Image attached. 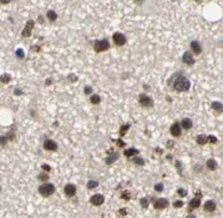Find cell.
I'll return each instance as SVG.
<instances>
[{
    "label": "cell",
    "instance_id": "1",
    "mask_svg": "<svg viewBox=\"0 0 223 218\" xmlns=\"http://www.w3.org/2000/svg\"><path fill=\"white\" fill-rule=\"evenodd\" d=\"M168 85L177 92H187L191 89V81L183 74H174L168 80Z\"/></svg>",
    "mask_w": 223,
    "mask_h": 218
},
{
    "label": "cell",
    "instance_id": "2",
    "mask_svg": "<svg viewBox=\"0 0 223 218\" xmlns=\"http://www.w3.org/2000/svg\"><path fill=\"white\" fill-rule=\"evenodd\" d=\"M39 193H40L42 197H50V196H52L55 193V186L52 185V183H42L41 186H39Z\"/></svg>",
    "mask_w": 223,
    "mask_h": 218
},
{
    "label": "cell",
    "instance_id": "3",
    "mask_svg": "<svg viewBox=\"0 0 223 218\" xmlns=\"http://www.w3.org/2000/svg\"><path fill=\"white\" fill-rule=\"evenodd\" d=\"M108 49H110V41L106 40V39L96 40L94 42V50L96 52H104V51H107Z\"/></svg>",
    "mask_w": 223,
    "mask_h": 218
},
{
    "label": "cell",
    "instance_id": "4",
    "mask_svg": "<svg viewBox=\"0 0 223 218\" xmlns=\"http://www.w3.org/2000/svg\"><path fill=\"white\" fill-rule=\"evenodd\" d=\"M138 103H140V106H142L145 108L154 107V100H152L151 96H148L146 94H141L138 96Z\"/></svg>",
    "mask_w": 223,
    "mask_h": 218
},
{
    "label": "cell",
    "instance_id": "5",
    "mask_svg": "<svg viewBox=\"0 0 223 218\" xmlns=\"http://www.w3.org/2000/svg\"><path fill=\"white\" fill-rule=\"evenodd\" d=\"M112 40L116 46H124L127 42V39H126V36L122 33H115L112 35Z\"/></svg>",
    "mask_w": 223,
    "mask_h": 218
},
{
    "label": "cell",
    "instance_id": "6",
    "mask_svg": "<svg viewBox=\"0 0 223 218\" xmlns=\"http://www.w3.org/2000/svg\"><path fill=\"white\" fill-rule=\"evenodd\" d=\"M44 150H46V151H49V152H55V151H58V143H56L54 140H50V138H46L45 141H44Z\"/></svg>",
    "mask_w": 223,
    "mask_h": 218
},
{
    "label": "cell",
    "instance_id": "7",
    "mask_svg": "<svg viewBox=\"0 0 223 218\" xmlns=\"http://www.w3.org/2000/svg\"><path fill=\"white\" fill-rule=\"evenodd\" d=\"M34 25H35L34 20L30 19V20L26 21L25 28H24V30H23V33H21V36H23V37H29L30 35H31V31H33V29H34Z\"/></svg>",
    "mask_w": 223,
    "mask_h": 218
},
{
    "label": "cell",
    "instance_id": "8",
    "mask_svg": "<svg viewBox=\"0 0 223 218\" xmlns=\"http://www.w3.org/2000/svg\"><path fill=\"white\" fill-rule=\"evenodd\" d=\"M168 206H170V202H168V199H166V198H157L154 202V207H155V209H157V211L165 209Z\"/></svg>",
    "mask_w": 223,
    "mask_h": 218
},
{
    "label": "cell",
    "instance_id": "9",
    "mask_svg": "<svg viewBox=\"0 0 223 218\" xmlns=\"http://www.w3.org/2000/svg\"><path fill=\"white\" fill-rule=\"evenodd\" d=\"M170 132L173 137H180L182 135V127L180 125V122H174V124L171 125V127H170Z\"/></svg>",
    "mask_w": 223,
    "mask_h": 218
},
{
    "label": "cell",
    "instance_id": "10",
    "mask_svg": "<svg viewBox=\"0 0 223 218\" xmlns=\"http://www.w3.org/2000/svg\"><path fill=\"white\" fill-rule=\"evenodd\" d=\"M104 202H105V196H104V194H100V193L94 194L92 197L90 198V203L92 204V206H96V207L104 204Z\"/></svg>",
    "mask_w": 223,
    "mask_h": 218
},
{
    "label": "cell",
    "instance_id": "11",
    "mask_svg": "<svg viewBox=\"0 0 223 218\" xmlns=\"http://www.w3.org/2000/svg\"><path fill=\"white\" fill-rule=\"evenodd\" d=\"M64 192H65V196H66V197L71 198L76 194V186L72 185V183H67V185L64 187Z\"/></svg>",
    "mask_w": 223,
    "mask_h": 218
},
{
    "label": "cell",
    "instance_id": "12",
    "mask_svg": "<svg viewBox=\"0 0 223 218\" xmlns=\"http://www.w3.org/2000/svg\"><path fill=\"white\" fill-rule=\"evenodd\" d=\"M182 61H183V64L188 65V66H192V65H195V62H196V60L193 59V55H192L190 51H186L185 54L182 55Z\"/></svg>",
    "mask_w": 223,
    "mask_h": 218
},
{
    "label": "cell",
    "instance_id": "13",
    "mask_svg": "<svg viewBox=\"0 0 223 218\" xmlns=\"http://www.w3.org/2000/svg\"><path fill=\"white\" fill-rule=\"evenodd\" d=\"M119 158H120V153H119V152H110V156L106 157L105 162H106V165H112V163H115Z\"/></svg>",
    "mask_w": 223,
    "mask_h": 218
},
{
    "label": "cell",
    "instance_id": "14",
    "mask_svg": "<svg viewBox=\"0 0 223 218\" xmlns=\"http://www.w3.org/2000/svg\"><path fill=\"white\" fill-rule=\"evenodd\" d=\"M190 46H191V50L193 51V54H196V55H199L201 52H202V46H201L199 41H197V40L192 41Z\"/></svg>",
    "mask_w": 223,
    "mask_h": 218
},
{
    "label": "cell",
    "instance_id": "15",
    "mask_svg": "<svg viewBox=\"0 0 223 218\" xmlns=\"http://www.w3.org/2000/svg\"><path fill=\"white\" fill-rule=\"evenodd\" d=\"M203 207H204V211H206V212H215L217 209V203L215 202V201L209 199V201H207V202L204 203Z\"/></svg>",
    "mask_w": 223,
    "mask_h": 218
},
{
    "label": "cell",
    "instance_id": "16",
    "mask_svg": "<svg viewBox=\"0 0 223 218\" xmlns=\"http://www.w3.org/2000/svg\"><path fill=\"white\" fill-rule=\"evenodd\" d=\"M201 206V199L198 197H195L193 199H191L190 201V203H188V209L190 211H193V209H197L199 208Z\"/></svg>",
    "mask_w": 223,
    "mask_h": 218
},
{
    "label": "cell",
    "instance_id": "17",
    "mask_svg": "<svg viewBox=\"0 0 223 218\" xmlns=\"http://www.w3.org/2000/svg\"><path fill=\"white\" fill-rule=\"evenodd\" d=\"M181 127L183 128V130H191L192 128V126H193V122H192V120L191 119H188V117H186V119H183L182 121H181Z\"/></svg>",
    "mask_w": 223,
    "mask_h": 218
},
{
    "label": "cell",
    "instance_id": "18",
    "mask_svg": "<svg viewBox=\"0 0 223 218\" xmlns=\"http://www.w3.org/2000/svg\"><path fill=\"white\" fill-rule=\"evenodd\" d=\"M138 153H140V151L137 150V148H135V147H130V148H127V150H125V152H124V155L127 157V158L136 156V155H138Z\"/></svg>",
    "mask_w": 223,
    "mask_h": 218
},
{
    "label": "cell",
    "instance_id": "19",
    "mask_svg": "<svg viewBox=\"0 0 223 218\" xmlns=\"http://www.w3.org/2000/svg\"><path fill=\"white\" fill-rule=\"evenodd\" d=\"M206 166H207V168L209 169V171H216V169L218 168V163H217V161L215 158H209L206 162Z\"/></svg>",
    "mask_w": 223,
    "mask_h": 218
},
{
    "label": "cell",
    "instance_id": "20",
    "mask_svg": "<svg viewBox=\"0 0 223 218\" xmlns=\"http://www.w3.org/2000/svg\"><path fill=\"white\" fill-rule=\"evenodd\" d=\"M196 142H197L198 145H201V146H204L208 142L207 136H206V135H198V136L196 137Z\"/></svg>",
    "mask_w": 223,
    "mask_h": 218
},
{
    "label": "cell",
    "instance_id": "21",
    "mask_svg": "<svg viewBox=\"0 0 223 218\" xmlns=\"http://www.w3.org/2000/svg\"><path fill=\"white\" fill-rule=\"evenodd\" d=\"M222 103L220 101H212L211 102V108L213 111H216V112H222Z\"/></svg>",
    "mask_w": 223,
    "mask_h": 218
},
{
    "label": "cell",
    "instance_id": "22",
    "mask_svg": "<svg viewBox=\"0 0 223 218\" xmlns=\"http://www.w3.org/2000/svg\"><path fill=\"white\" fill-rule=\"evenodd\" d=\"M46 16H47V19H49L50 21H52V23L58 20V14H56L54 10H49V11H47V12H46Z\"/></svg>",
    "mask_w": 223,
    "mask_h": 218
},
{
    "label": "cell",
    "instance_id": "23",
    "mask_svg": "<svg viewBox=\"0 0 223 218\" xmlns=\"http://www.w3.org/2000/svg\"><path fill=\"white\" fill-rule=\"evenodd\" d=\"M86 187H87L89 190H95V188H97V187H99V181H96V180H90L89 182H87Z\"/></svg>",
    "mask_w": 223,
    "mask_h": 218
},
{
    "label": "cell",
    "instance_id": "24",
    "mask_svg": "<svg viewBox=\"0 0 223 218\" xmlns=\"http://www.w3.org/2000/svg\"><path fill=\"white\" fill-rule=\"evenodd\" d=\"M90 102L92 103V105H99L100 102H101V97H100V95H91L90 96Z\"/></svg>",
    "mask_w": 223,
    "mask_h": 218
},
{
    "label": "cell",
    "instance_id": "25",
    "mask_svg": "<svg viewBox=\"0 0 223 218\" xmlns=\"http://www.w3.org/2000/svg\"><path fill=\"white\" fill-rule=\"evenodd\" d=\"M131 161H132V162H133L135 165H137V166H143V165H145V160H143L142 157L137 156V155L135 156V157H133V158L131 160Z\"/></svg>",
    "mask_w": 223,
    "mask_h": 218
},
{
    "label": "cell",
    "instance_id": "26",
    "mask_svg": "<svg viewBox=\"0 0 223 218\" xmlns=\"http://www.w3.org/2000/svg\"><path fill=\"white\" fill-rule=\"evenodd\" d=\"M130 127H131V125H130V124L122 125L121 127H120V136H125V135L127 133V131L130 130Z\"/></svg>",
    "mask_w": 223,
    "mask_h": 218
},
{
    "label": "cell",
    "instance_id": "27",
    "mask_svg": "<svg viewBox=\"0 0 223 218\" xmlns=\"http://www.w3.org/2000/svg\"><path fill=\"white\" fill-rule=\"evenodd\" d=\"M0 81H1L3 84H9V82L11 81V76L9 75V74H3V75H0Z\"/></svg>",
    "mask_w": 223,
    "mask_h": 218
},
{
    "label": "cell",
    "instance_id": "28",
    "mask_svg": "<svg viewBox=\"0 0 223 218\" xmlns=\"http://www.w3.org/2000/svg\"><path fill=\"white\" fill-rule=\"evenodd\" d=\"M140 204H141V207H142L143 209H147L148 206H150V199L146 198V197H143V198L140 199Z\"/></svg>",
    "mask_w": 223,
    "mask_h": 218
},
{
    "label": "cell",
    "instance_id": "29",
    "mask_svg": "<svg viewBox=\"0 0 223 218\" xmlns=\"http://www.w3.org/2000/svg\"><path fill=\"white\" fill-rule=\"evenodd\" d=\"M121 199H124V201H130V199H131L130 192H129V191H122V192H121Z\"/></svg>",
    "mask_w": 223,
    "mask_h": 218
},
{
    "label": "cell",
    "instance_id": "30",
    "mask_svg": "<svg viewBox=\"0 0 223 218\" xmlns=\"http://www.w3.org/2000/svg\"><path fill=\"white\" fill-rule=\"evenodd\" d=\"M154 188H155L156 192H162V191L165 190V186H163V183H162V182H160V183H156Z\"/></svg>",
    "mask_w": 223,
    "mask_h": 218
},
{
    "label": "cell",
    "instance_id": "31",
    "mask_svg": "<svg viewBox=\"0 0 223 218\" xmlns=\"http://www.w3.org/2000/svg\"><path fill=\"white\" fill-rule=\"evenodd\" d=\"M177 194L178 196H180V197H186V196H187V190H185V188H182V187H181V188H178L177 190Z\"/></svg>",
    "mask_w": 223,
    "mask_h": 218
},
{
    "label": "cell",
    "instance_id": "32",
    "mask_svg": "<svg viewBox=\"0 0 223 218\" xmlns=\"http://www.w3.org/2000/svg\"><path fill=\"white\" fill-rule=\"evenodd\" d=\"M6 137H8L9 141H14V138H15V131H14V130L9 131L8 135H6Z\"/></svg>",
    "mask_w": 223,
    "mask_h": 218
},
{
    "label": "cell",
    "instance_id": "33",
    "mask_svg": "<svg viewBox=\"0 0 223 218\" xmlns=\"http://www.w3.org/2000/svg\"><path fill=\"white\" fill-rule=\"evenodd\" d=\"M172 206L174 208H181L183 206V201L182 199H178V201H174V202L172 203Z\"/></svg>",
    "mask_w": 223,
    "mask_h": 218
},
{
    "label": "cell",
    "instance_id": "34",
    "mask_svg": "<svg viewBox=\"0 0 223 218\" xmlns=\"http://www.w3.org/2000/svg\"><path fill=\"white\" fill-rule=\"evenodd\" d=\"M38 178H39L40 181H47V180H49V174H47V172H46V173H40V174L38 176Z\"/></svg>",
    "mask_w": 223,
    "mask_h": 218
},
{
    "label": "cell",
    "instance_id": "35",
    "mask_svg": "<svg viewBox=\"0 0 223 218\" xmlns=\"http://www.w3.org/2000/svg\"><path fill=\"white\" fill-rule=\"evenodd\" d=\"M8 137L6 136H0V146H5L8 143Z\"/></svg>",
    "mask_w": 223,
    "mask_h": 218
},
{
    "label": "cell",
    "instance_id": "36",
    "mask_svg": "<svg viewBox=\"0 0 223 218\" xmlns=\"http://www.w3.org/2000/svg\"><path fill=\"white\" fill-rule=\"evenodd\" d=\"M207 140L211 143H217V141H218V138L216 136H213V135H209V136H207Z\"/></svg>",
    "mask_w": 223,
    "mask_h": 218
},
{
    "label": "cell",
    "instance_id": "37",
    "mask_svg": "<svg viewBox=\"0 0 223 218\" xmlns=\"http://www.w3.org/2000/svg\"><path fill=\"white\" fill-rule=\"evenodd\" d=\"M92 87H91V86H85L84 87V94L85 95H90V94H92Z\"/></svg>",
    "mask_w": 223,
    "mask_h": 218
},
{
    "label": "cell",
    "instance_id": "38",
    "mask_svg": "<svg viewBox=\"0 0 223 218\" xmlns=\"http://www.w3.org/2000/svg\"><path fill=\"white\" fill-rule=\"evenodd\" d=\"M16 56H17V58H20V59H23L24 56H25L24 50H23V49H17V50H16Z\"/></svg>",
    "mask_w": 223,
    "mask_h": 218
},
{
    "label": "cell",
    "instance_id": "39",
    "mask_svg": "<svg viewBox=\"0 0 223 218\" xmlns=\"http://www.w3.org/2000/svg\"><path fill=\"white\" fill-rule=\"evenodd\" d=\"M67 78H69V81H71V82H76L77 81V76L74 75V74H70V75L67 76Z\"/></svg>",
    "mask_w": 223,
    "mask_h": 218
},
{
    "label": "cell",
    "instance_id": "40",
    "mask_svg": "<svg viewBox=\"0 0 223 218\" xmlns=\"http://www.w3.org/2000/svg\"><path fill=\"white\" fill-rule=\"evenodd\" d=\"M176 167H177V171L180 174H182V163L180 161H176Z\"/></svg>",
    "mask_w": 223,
    "mask_h": 218
},
{
    "label": "cell",
    "instance_id": "41",
    "mask_svg": "<svg viewBox=\"0 0 223 218\" xmlns=\"http://www.w3.org/2000/svg\"><path fill=\"white\" fill-rule=\"evenodd\" d=\"M116 145L119 146V147H125V146H126V143L122 141L121 138H119V140H116Z\"/></svg>",
    "mask_w": 223,
    "mask_h": 218
},
{
    "label": "cell",
    "instance_id": "42",
    "mask_svg": "<svg viewBox=\"0 0 223 218\" xmlns=\"http://www.w3.org/2000/svg\"><path fill=\"white\" fill-rule=\"evenodd\" d=\"M41 168H42L45 172H50V171H51V167H50L49 165H46V163H44V165L41 166Z\"/></svg>",
    "mask_w": 223,
    "mask_h": 218
},
{
    "label": "cell",
    "instance_id": "43",
    "mask_svg": "<svg viewBox=\"0 0 223 218\" xmlns=\"http://www.w3.org/2000/svg\"><path fill=\"white\" fill-rule=\"evenodd\" d=\"M119 215H121V216H126V215H127V208H121L120 211H119Z\"/></svg>",
    "mask_w": 223,
    "mask_h": 218
},
{
    "label": "cell",
    "instance_id": "44",
    "mask_svg": "<svg viewBox=\"0 0 223 218\" xmlns=\"http://www.w3.org/2000/svg\"><path fill=\"white\" fill-rule=\"evenodd\" d=\"M31 50L35 51V52H39V51L41 50V47H40V46H38V45H33V46H31Z\"/></svg>",
    "mask_w": 223,
    "mask_h": 218
},
{
    "label": "cell",
    "instance_id": "45",
    "mask_svg": "<svg viewBox=\"0 0 223 218\" xmlns=\"http://www.w3.org/2000/svg\"><path fill=\"white\" fill-rule=\"evenodd\" d=\"M51 84H52V78H51V77H47L46 81H45V85L49 86V85H51Z\"/></svg>",
    "mask_w": 223,
    "mask_h": 218
},
{
    "label": "cell",
    "instance_id": "46",
    "mask_svg": "<svg viewBox=\"0 0 223 218\" xmlns=\"http://www.w3.org/2000/svg\"><path fill=\"white\" fill-rule=\"evenodd\" d=\"M14 94H15L16 96H19V95H23V91H21V89H16V90L14 91Z\"/></svg>",
    "mask_w": 223,
    "mask_h": 218
},
{
    "label": "cell",
    "instance_id": "47",
    "mask_svg": "<svg viewBox=\"0 0 223 218\" xmlns=\"http://www.w3.org/2000/svg\"><path fill=\"white\" fill-rule=\"evenodd\" d=\"M38 21H39L40 24H44V16H42V15H39V16H38Z\"/></svg>",
    "mask_w": 223,
    "mask_h": 218
},
{
    "label": "cell",
    "instance_id": "48",
    "mask_svg": "<svg viewBox=\"0 0 223 218\" xmlns=\"http://www.w3.org/2000/svg\"><path fill=\"white\" fill-rule=\"evenodd\" d=\"M156 153L162 155V153H163V150H162V148H158V147H157V148H156Z\"/></svg>",
    "mask_w": 223,
    "mask_h": 218
},
{
    "label": "cell",
    "instance_id": "49",
    "mask_svg": "<svg viewBox=\"0 0 223 218\" xmlns=\"http://www.w3.org/2000/svg\"><path fill=\"white\" fill-rule=\"evenodd\" d=\"M135 3L136 4H138V5H141V4H143V1H145V0H133Z\"/></svg>",
    "mask_w": 223,
    "mask_h": 218
},
{
    "label": "cell",
    "instance_id": "50",
    "mask_svg": "<svg viewBox=\"0 0 223 218\" xmlns=\"http://www.w3.org/2000/svg\"><path fill=\"white\" fill-rule=\"evenodd\" d=\"M11 0H0V4H9Z\"/></svg>",
    "mask_w": 223,
    "mask_h": 218
},
{
    "label": "cell",
    "instance_id": "51",
    "mask_svg": "<svg viewBox=\"0 0 223 218\" xmlns=\"http://www.w3.org/2000/svg\"><path fill=\"white\" fill-rule=\"evenodd\" d=\"M172 146H173V142H170V141H168V142H167V147H172Z\"/></svg>",
    "mask_w": 223,
    "mask_h": 218
},
{
    "label": "cell",
    "instance_id": "52",
    "mask_svg": "<svg viewBox=\"0 0 223 218\" xmlns=\"http://www.w3.org/2000/svg\"><path fill=\"white\" fill-rule=\"evenodd\" d=\"M166 99H167V101H168V102H171V101H172V99L170 97V96H167V97H166Z\"/></svg>",
    "mask_w": 223,
    "mask_h": 218
},
{
    "label": "cell",
    "instance_id": "53",
    "mask_svg": "<svg viewBox=\"0 0 223 218\" xmlns=\"http://www.w3.org/2000/svg\"><path fill=\"white\" fill-rule=\"evenodd\" d=\"M195 1H197V3H201V1H202V0H195Z\"/></svg>",
    "mask_w": 223,
    "mask_h": 218
},
{
    "label": "cell",
    "instance_id": "54",
    "mask_svg": "<svg viewBox=\"0 0 223 218\" xmlns=\"http://www.w3.org/2000/svg\"><path fill=\"white\" fill-rule=\"evenodd\" d=\"M0 191H1V187H0Z\"/></svg>",
    "mask_w": 223,
    "mask_h": 218
}]
</instances>
